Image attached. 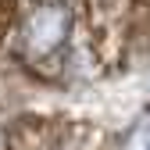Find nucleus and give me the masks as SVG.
Instances as JSON below:
<instances>
[{
    "mask_svg": "<svg viewBox=\"0 0 150 150\" xmlns=\"http://www.w3.org/2000/svg\"><path fill=\"white\" fill-rule=\"evenodd\" d=\"M122 150H150V111L132 118V125L122 136Z\"/></svg>",
    "mask_w": 150,
    "mask_h": 150,
    "instance_id": "f257e3e1",
    "label": "nucleus"
}]
</instances>
